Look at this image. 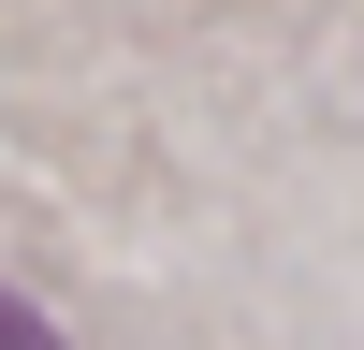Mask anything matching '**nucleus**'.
<instances>
[{
    "label": "nucleus",
    "instance_id": "obj_1",
    "mask_svg": "<svg viewBox=\"0 0 364 350\" xmlns=\"http://www.w3.org/2000/svg\"><path fill=\"white\" fill-rule=\"evenodd\" d=\"M0 350H58V336H44V321H29V307H15V292H0Z\"/></svg>",
    "mask_w": 364,
    "mask_h": 350
}]
</instances>
